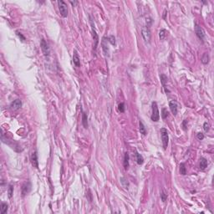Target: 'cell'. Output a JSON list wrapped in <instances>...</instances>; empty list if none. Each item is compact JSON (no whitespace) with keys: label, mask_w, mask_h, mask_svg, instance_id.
Returning <instances> with one entry per match:
<instances>
[{"label":"cell","mask_w":214,"mask_h":214,"mask_svg":"<svg viewBox=\"0 0 214 214\" xmlns=\"http://www.w3.org/2000/svg\"><path fill=\"white\" fill-rule=\"evenodd\" d=\"M151 107H152V114H151V121H155V122H157V121L160 120V114H159L158 106H157L156 102H152Z\"/></svg>","instance_id":"6da1fadb"},{"label":"cell","mask_w":214,"mask_h":214,"mask_svg":"<svg viewBox=\"0 0 214 214\" xmlns=\"http://www.w3.org/2000/svg\"><path fill=\"white\" fill-rule=\"evenodd\" d=\"M161 141H162V146L163 148L166 149L168 146V141H169V136L167 130L166 128H161Z\"/></svg>","instance_id":"7a4b0ae2"},{"label":"cell","mask_w":214,"mask_h":214,"mask_svg":"<svg viewBox=\"0 0 214 214\" xmlns=\"http://www.w3.org/2000/svg\"><path fill=\"white\" fill-rule=\"evenodd\" d=\"M58 5L61 16L64 17V18H66L68 16V7H67V4L62 0H59V1H58Z\"/></svg>","instance_id":"3957f363"},{"label":"cell","mask_w":214,"mask_h":214,"mask_svg":"<svg viewBox=\"0 0 214 214\" xmlns=\"http://www.w3.org/2000/svg\"><path fill=\"white\" fill-rule=\"evenodd\" d=\"M141 36H142V38L144 40H145L146 43H150L151 42V34L150 29H149L148 27H146V26L142 27V29H141Z\"/></svg>","instance_id":"277c9868"},{"label":"cell","mask_w":214,"mask_h":214,"mask_svg":"<svg viewBox=\"0 0 214 214\" xmlns=\"http://www.w3.org/2000/svg\"><path fill=\"white\" fill-rule=\"evenodd\" d=\"M40 45H41V49H42V51H43L44 56L49 57V54H50V48H49V44L47 43L44 39H42Z\"/></svg>","instance_id":"5b68a950"},{"label":"cell","mask_w":214,"mask_h":214,"mask_svg":"<svg viewBox=\"0 0 214 214\" xmlns=\"http://www.w3.org/2000/svg\"><path fill=\"white\" fill-rule=\"evenodd\" d=\"M195 32H196V36H197V38L203 42L204 39H205V32H204L203 29L199 25H197V24H196L195 25Z\"/></svg>","instance_id":"8992f818"},{"label":"cell","mask_w":214,"mask_h":214,"mask_svg":"<svg viewBox=\"0 0 214 214\" xmlns=\"http://www.w3.org/2000/svg\"><path fill=\"white\" fill-rule=\"evenodd\" d=\"M31 190V183L29 181H27L21 187V192H22V196H24L25 195H27L29 191Z\"/></svg>","instance_id":"52a82bcc"},{"label":"cell","mask_w":214,"mask_h":214,"mask_svg":"<svg viewBox=\"0 0 214 214\" xmlns=\"http://www.w3.org/2000/svg\"><path fill=\"white\" fill-rule=\"evenodd\" d=\"M107 42H108V40H106V38H105V37H104V38L102 39V41H101V45H102V49H103V52H104V55L109 56V54H110V49H109Z\"/></svg>","instance_id":"ba28073f"},{"label":"cell","mask_w":214,"mask_h":214,"mask_svg":"<svg viewBox=\"0 0 214 214\" xmlns=\"http://www.w3.org/2000/svg\"><path fill=\"white\" fill-rule=\"evenodd\" d=\"M30 161H31V164L34 167H35L38 169L39 168V161H38V156H37V152L36 151H34L31 155L30 157Z\"/></svg>","instance_id":"9c48e42d"},{"label":"cell","mask_w":214,"mask_h":214,"mask_svg":"<svg viewBox=\"0 0 214 214\" xmlns=\"http://www.w3.org/2000/svg\"><path fill=\"white\" fill-rule=\"evenodd\" d=\"M21 107H22V101L19 99L14 100L10 104V108L13 111H18L19 109L21 108Z\"/></svg>","instance_id":"30bf717a"},{"label":"cell","mask_w":214,"mask_h":214,"mask_svg":"<svg viewBox=\"0 0 214 214\" xmlns=\"http://www.w3.org/2000/svg\"><path fill=\"white\" fill-rule=\"evenodd\" d=\"M169 107H170V110L171 111V113L173 114V116H176L177 114V104H176V101H170L169 102Z\"/></svg>","instance_id":"8fae6325"},{"label":"cell","mask_w":214,"mask_h":214,"mask_svg":"<svg viewBox=\"0 0 214 214\" xmlns=\"http://www.w3.org/2000/svg\"><path fill=\"white\" fill-rule=\"evenodd\" d=\"M73 62L75 64V66L79 67L80 66V59L79 57V54L77 53L76 50H74V54H73Z\"/></svg>","instance_id":"7c38bea8"},{"label":"cell","mask_w":214,"mask_h":214,"mask_svg":"<svg viewBox=\"0 0 214 214\" xmlns=\"http://www.w3.org/2000/svg\"><path fill=\"white\" fill-rule=\"evenodd\" d=\"M90 23H91V25H92V33H93V39L94 40V49H95L97 44H98V42H99V38H98V34H96V31L94 30V29L92 21H90Z\"/></svg>","instance_id":"4fadbf2b"},{"label":"cell","mask_w":214,"mask_h":214,"mask_svg":"<svg viewBox=\"0 0 214 214\" xmlns=\"http://www.w3.org/2000/svg\"><path fill=\"white\" fill-rule=\"evenodd\" d=\"M207 165H208V161L206 159L201 157L200 159V168L201 169V170H204V169H206V167H207Z\"/></svg>","instance_id":"5bb4252c"},{"label":"cell","mask_w":214,"mask_h":214,"mask_svg":"<svg viewBox=\"0 0 214 214\" xmlns=\"http://www.w3.org/2000/svg\"><path fill=\"white\" fill-rule=\"evenodd\" d=\"M9 208V205L5 202H2L1 205H0V213L1 214H5L8 211Z\"/></svg>","instance_id":"9a60e30c"},{"label":"cell","mask_w":214,"mask_h":214,"mask_svg":"<svg viewBox=\"0 0 214 214\" xmlns=\"http://www.w3.org/2000/svg\"><path fill=\"white\" fill-rule=\"evenodd\" d=\"M209 60H210V58H209V54L207 53H204L201 56V63L203 64H207L209 63Z\"/></svg>","instance_id":"2e32d148"},{"label":"cell","mask_w":214,"mask_h":214,"mask_svg":"<svg viewBox=\"0 0 214 214\" xmlns=\"http://www.w3.org/2000/svg\"><path fill=\"white\" fill-rule=\"evenodd\" d=\"M82 124L85 129L88 127V116L85 112H83V115H82Z\"/></svg>","instance_id":"e0dca14e"},{"label":"cell","mask_w":214,"mask_h":214,"mask_svg":"<svg viewBox=\"0 0 214 214\" xmlns=\"http://www.w3.org/2000/svg\"><path fill=\"white\" fill-rule=\"evenodd\" d=\"M123 164H124V168H125V170H127L129 168V154L127 152L125 153Z\"/></svg>","instance_id":"ac0fdd59"},{"label":"cell","mask_w":214,"mask_h":214,"mask_svg":"<svg viewBox=\"0 0 214 214\" xmlns=\"http://www.w3.org/2000/svg\"><path fill=\"white\" fill-rule=\"evenodd\" d=\"M136 162H137L138 165H142L143 162H144V158L143 156L139 154L138 152L136 153Z\"/></svg>","instance_id":"d6986e66"},{"label":"cell","mask_w":214,"mask_h":214,"mask_svg":"<svg viewBox=\"0 0 214 214\" xmlns=\"http://www.w3.org/2000/svg\"><path fill=\"white\" fill-rule=\"evenodd\" d=\"M139 126H140V132H141V134H142V135L146 136V130L145 126L143 125L142 121H140V122H139Z\"/></svg>","instance_id":"ffe728a7"},{"label":"cell","mask_w":214,"mask_h":214,"mask_svg":"<svg viewBox=\"0 0 214 214\" xmlns=\"http://www.w3.org/2000/svg\"><path fill=\"white\" fill-rule=\"evenodd\" d=\"M159 37H160L161 40H164L166 37V29H161L160 32H159Z\"/></svg>","instance_id":"44dd1931"},{"label":"cell","mask_w":214,"mask_h":214,"mask_svg":"<svg viewBox=\"0 0 214 214\" xmlns=\"http://www.w3.org/2000/svg\"><path fill=\"white\" fill-rule=\"evenodd\" d=\"M13 194H14V186L10 184L9 186V188H8V196L9 198H11L13 196Z\"/></svg>","instance_id":"7402d4cb"},{"label":"cell","mask_w":214,"mask_h":214,"mask_svg":"<svg viewBox=\"0 0 214 214\" xmlns=\"http://www.w3.org/2000/svg\"><path fill=\"white\" fill-rule=\"evenodd\" d=\"M160 77H161V84H162V85H163L164 88L166 89V83L167 82V77H166L165 74H161Z\"/></svg>","instance_id":"603a6c76"},{"label":"cell","mask_w":214,"mask_h":214,"mask_svg":"<svg viewBox=\"0 0 214 214\" xmlns=\"http://www.w3.org/2000/svg\"><path fill=\"white\" fill-rule=\"evenodd\" d=\"M120 181H121V185H122L125 188H128V186H129V182L127 181V180H126V179L125 178V177H121V179H120Z\"/></svg>","instance_id":"cb8c5ba5"},{"label":"cell","mask_w":214,"mask_h":214,"mask_svg":"<svg viewBox=\"0 0 214 214\" xmlns=\"http://www.w3.org/2000/svg\"><path fill=\"white\" fill-rule=\"evenodd\" d=\"M180 173L181 175H186V170L185 164L184 163H181V165H180Z\"/></svg>","instance_id":"d4e9b609"},{"label":"cell","mask_w":214,"mask_h":214,"mask_svg":"<svg viewBox=\"0 0 214 214\" xmlns=\"http://www.w3.org/2000/svg\"><path fill=\"white\" fill-rule=\"evenodd\" d=\"M168 111H167V109H166V108H163L162 110H161V116H162V118L163 119H166V117H167L168 116Z\"/></svg>","instance_id":"484cf974"},{"label":"cell","mask_w":214,"mask_h":214,"mask_svg":"<svg viewBox=\"0 0 214 214\" xmlns=\"http://www.w3.org/2000/svg\"><path fill=\"white\" fill-rule=\"evenodd\" d=\"M107 39H108V41L110 42V43L112 44V45H116V39H115V37H114L113 35L109 36Z\"/></svg>","instance_id":"4316f807"},{"label":"cell","mask_w":214,"mask_h":214,"mask_svg":"<svg viewBox=\"0 0 214 214\" xmlns=\"http://www.w3.org/2000/svg\"><path fill=\"white\" fill-rule=\"evenodd\" d=\"M118 110H119V111H120V112H121V113L125 112V104H124V103H120V104H119V105H118Z\"/></svg>","instance_id":"83f0119b"},{"label":"cell","mask_w":214,"mask_h":214,"mask_svg":"<svg viewBox=\"0 0 214 214\" xmlns=\"http://www.w3.org/2000/svg\"><path fill=\"white\" fill-rule=\"evenodd\" d=\"M161 201H162L163 202H165L166 198H167V195H166L164 191H162V192L161 193Z\"/></svg>","instance_id":"f1b7e54d"},{"label":"cell","mask_w":214,"mask_h":214,"mask_svg":"<svg viewBox=\"0 0 214 214\" xmlns=\"http://www.w3.org/2000/svg\"><path fill=\"white\" fill-rule=\"evenodd\" d=\"M152 19H151L150 17H148V18H146V27H150L151 24H152Z\"/></svg>","instance_id":"f546056e"},{"label":"cell","mask_w":214,"mask_h":214,"mask_svg":"<svg viewBox=\"0 0 214 214\" xmlns=\"http://www.w3.org/2000/svg\"><path fill=\"white\" fill-rule=\"evenodd\" d=\"M203 129H204V131H205L206 132H207V131H209V129H210V125H209L207 122H205V123H204V125H203Z\"/></svg>","instance_id":"4dcf8cb0"},{"label":"cell","mask_w":214,"mask_h":214,"mask_svg":"<svg viewBox=\"0 0 214 214\" xmlns=\"http://www.w3.org/2000/svg\"><path fill=\"white\" fill-rule=\"evenodd\" d=\"M16 34H17V35H18V36L19 37V38L21 39V40H22V41H24V40H25V37H24V36L23 34H22L21 33H19V32L17 31V32H16Z\"/></svg>","instance_id":"1f68e13d"},{"label":"cell","mask_w":214,"mask_h":214,"mask_svg":"<svg viewBox=\"0 0 214 214\" xmlns=\"http://www.w3.org/2000/svg\"><path fill=\"white\" fill-rule=\"evenodd\" d=\"M196 137H197V139L198 140H200V141H201V140H203L204 139V135L201 132H200V133H198L197 134V136H196Z\"/></svg>","instance_id":"d6a6232c"},{"label":"cell","mask_w":214,"mask_h":214,"mask_svg":"<svg viewBox=\"0 0 214 214\" xmlns=\"http://www.w3.org/2000/svg\"><path fill=\"white\" fill-rule=\"evenodd\" d=\"M70 4H73V5H75V4H77V2H72V1H70Z\"/></svg>","instance_id":"836d02e7"}]
</instances>
